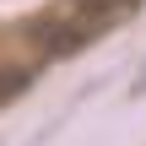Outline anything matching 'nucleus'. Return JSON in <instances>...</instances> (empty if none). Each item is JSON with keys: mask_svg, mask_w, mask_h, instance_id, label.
<instances>
[{"mask_svg": "<svg viewBox=\"0 0 146 146\" xmlns=\"http://www.w3.org/2000/svg\"><path fill=\"white\" fill-rule=\"evenodd\" d=\"M130 92H146V76H141V81H135V87H130Z\"/></svg>", "mask_w": 146, "mask_h": 146, "instance_id": "3", "label": "nucleus"}, {"mask_svg": "<svg viewBox=\"0 0 146 146\" xmlns=\"http://www.w3.org/2000/svg\"><path fill=\"white\" fill-rule=\"evenodd\" d=\"M130 5H135V0H76L70 11H76L92 33H103V22H114V16H119V11H130Z\"/></svg>", "mask_w": 146, "mask_h": 146, "instance_id": "1", "label": "nucleus"}, {"mask_svg": "<svg viewBox=\"0 0 146 146\" xmlns=\"http://www.w3.org/2000/svg\"><path fill=\"white\" fill-rule=\"evenodd\" d=\"M22 87H27V70H16V65H0V103H5V98H16Z\"/></svg>", "mask_w": 146, "mask_h": 146, "instance_id": "2", "label": "nucleus"}]
</instances>
